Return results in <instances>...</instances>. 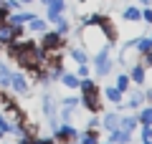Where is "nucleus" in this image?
Returning a JSON list of instances; mask_svg holds the SVG:
<instances>
[{
	"label": "nucleus",
	"mask_w": 152,
	"mask_h": 144,
	"mask_svg": "<svg viewBox=\"0 0 152 144\" xmlns=\"http://www.w3.org/2000/svg\"><path fill=\"white\" fill-rule=\"evenodd\" d=\"M142 144H152V139H150V142H142Z\"/></svg>",
	"instance_id": "nucleus-33"
},
{
	"label": "nucleus",
	"mask_w": 152,
	"mask_h": 144,
	"mask_svg": "<svg viewBox=\"0 0 152 144\" xmlns=\"http://www.w3.org/2000/svg\"><path fill=\"white\" fill-rule=\"evenodd\" d=\"M79 101L84 104V109H89L91 114H99L102 111V99H99V89H91V91H81V99Z\"/></svg>",
	"instance_id": "nucleus-4"
},
{
	"label": "nucleus",
	"mask_w": 152,
	"mask_h": 144,
	"mask_svg": "<svg viewBox=\"0 0 152 144\" xmlns=\"http://www.w3.org/2000/svg\"><path fill=\"white\" fill-rule=\"evenodd\" d=\"M122 18H124V23H140V20H142V8L127 5L124 10H122Z\"/></svg>",
	"instance_id": "nucleus-9"
},
{
	"label": "nucleus",
	"mask_w": 152,
	"mask_h": 144,
	"mask_svg": "<svg viewBox=\"0 0 152 144\" xmlns=\"http://www.w3.org/2000/svg\"><path fill=\"white\" fill-rule=\"evenodd\" d=\"M20 3L23 5H31V3H36V0H20Z\"/></svg>",
	"instance_id": "nucleus-30"
},
{
	"label": "nucleus",
	"mask_w": 152,
	"mask_h": 144,
	"mask_svg": "<svg viewBox=\"0 0 152 144\" xmlns=\"http://www.w3.org/2000/svg\"><path fill=\"white\" fill-rule=\"evenodd\" d=\"M10 89L15 91V94H28V81L23 73H13L10 76Z\"/></svg>",
	"instance_id": "nucleus-8"
},
{
	"label": "nucleus",
	"mask_w": 152,
	"mask_h": 144,
	"mask_svg": "<svg viewBox=\"0 0 152 144\" xmlns=\"http://www.w3.org/2000/svg\"><path fill=\"white\" fill-rule=\"evenodd\" d=\"M79 104H81V101H79L76 96H69V99H64V104H61V106H64V109H76Z\"/></svg>",
	"instance_id": "nucleus-24"
},
{
	"label": "nucleus",
	"mask_w": 152,
	"mask_h": 144,
	"mask_svg": "<svg viewBox=\"0 0 152 144\" xmlns=\"http://www.w3.org/2000/svg\"><path fill=\"white\" fill-rule=\"evenodd\" d=\"M0 3H3V5L8 8V13H18V10L23 8V3H20V0H0Z\"/></svg>",
	"instance_id": "nucleus-22"
},
{
	"label": "nucleus",
	"mask_w": 152,
	"mask_h": 144,
	"mask_svg": "<svg viewBox=\"0 0 152 144\" xmlns=\"http://www.w3.org/2000/svg\"><path fill=\"white\" fill-rule=\"evenodd\" d=\"M99 124H102L107 132H114V129H119V114H114V111L104 114V116L99 119Z\"/></svg>",
	"instance_id": "nucleus-10"
},
{
	"label": "nucleus",
	"mask_w": 152,
	"mask_h": 144,
	"mask_svg": "<svg viewBox=\"0 0 152 144\" xmlns=\"http://www.w3.org/2000/svg\"><path fill=\"white\" fill-rule=\"evenodd\" d=\"M142 96H145L147 101H150V104H152V86H147V89H145V91H142Z\"/></svg>",
	"instance_id": "nucleus-29"
},
{
	"label": "nucleus",
	"mask_w": 152,
	"mask_h": 144,
	"mask_svg": "<svg viewBox=\"0 0 152 144\" xmlns=\"http://www.w3.org/2000/svg\"><path fill=\"white\" fill-rule=\"evenodd\" d=\"M71 58H74L76 63H89V51L86 48H74V51H71Z\"/></svg>",
	"instance_id": "nucleus-19"
},
{
	"label": "nucleus",
	"mask_w": 152,
	"mask_h": 144,
	"mask_svg": "<svg viewBox=\"0 0 152 144\" xmlns=\"http://www.w3.org/2000/svg\"><path fill=\"white\" fill-rule=\"evenodd\" d=\"M66 13V0H51L48 5H46V20L48 23H56L61 20Z\"/></svg>",
	"instance_id": "nucleus-5"
},
{
	"label": "nucleus",
	"mask_w": 152,
	"mask_h": 144,
	"mask_svg": "<svg viewBox=\"0 0 152 144\" xmlns=\"http://www.w3.org/2000/svg\"><path fill=\"white\" fill-rule=\"evenodd\" d=\"M76 139H79V132H76L71 124H58V129H53V142L76 144Z\"/></svg>",
	"instance_id": "nucleus-3"
},
{
	"label": "nucleus",
	"mask_w": 152,
	"mask_h": 144,
	"mask_svg": "<svg viewBox=\"0 0 152 144\" xmlns=\"http://www.w3.org/2000/svg\"><path fill=\"white\" fill-rule=\"evenodd\" d=\"M142 20H145L147 25H152V8H150V5L142 8Z\"/></svg>",
	"instance_id": "nucleus-26"
},
{
	"label": "nucleus",
	"mask_w": 152,
	"mask_h": 144,
	"mask_svg": "<svg viewBox=\"0 0 152 144\" xmlns=\"http://www.w3.org/2000/svg\"><path fill=\"white\" fill-rule=\"evenodd\" d=\"M64 43H66V36H61V33H56V31L41 33V48H43L46 53H56V51H61Z\"/></svg>",
	"instance_id": "nucleus-1"
},
{
	"label": "nucleus",
	"mask_w": 152,
	"mask_h": 144,
	"mask_svg": "<svg viewBox=\"0 0 152 144\" xmlns=\"http://www.w3.org/2000/svg\"><path fill=\"white\" fill-rule=\"evenodd\" d=\"M99 144H112V142H99Z\"/></svg>",
	"instance_id": "nucleus-32"
},
{
	"label": "nucleus",
	"mask_w": 152,
	"mask_h": 144,
	"mask_svg": "<svg viewBox=\"0 0 152 144\" xmlns=\"http://www.w3.org/2000/svg\"><path fill=\"white\" fill-rule=\"evenodd\" d=\"M140 3L142 5H152V0H140Z\"/></svg>",
	"instance_id": "nucleus-31"
},
{
	"label": "nucleus",
	"mask_w": 152,
	"mask_h": 144,
	"mask_svg": "<svg viewBox=\"0 0 152 144\" xmlns=\"http://www.w3.org/2000/svg\"><path fill=\"white\" fill-rule=\"evenodd\" d=\"M76 144H99V132L96 129H86L84 134H79Z\"/></svg>",
	"instance_id": "nucleus-15"
},
{
	"label": "nucleus",
	"mask_w": 152,
	"mask_h": 144,
	"mask_svg": "<svg viewBox=\"0 0 152 144\" xmlns=\"http://www.w3.org/2000/svg\"><path fill=\"white\" fill-rule=\"evenodd\" d=\"M129 139H132V134L122 132V129H114V132H109V142H112V144H129Z\"/></svg>",
	"instance_id": "nucleus-16"
},
{
	"label": "nucleus",
	"mask_w": 152,
	"mask_h": 144,
	"mask_svg": "<svg viewBox=\"0 0 152 144\" xmlns=\"http://www.w3.org/2000/svg\"><path fill=\"white\" fill-rule=\"evenodd\" d=\"M112 58H109V48H102V51H96L94 53V73L96 76H107L109 71H112Z\"/></svg>",
	"instance_id": "nucleus-2"
},
{
	"label": "nucleus",
	"mask_w": 152,
	"mask_h": 144,
	"mask_svg": "<svg viewBox=\"0 0 152 144\" xmlns=\"http://www.w3.org/2000/svg\"><path fill=\"white\" fill-rule=\"evenodd\" d=\"M129 84H132V81H129V73H119V76H117V84H114V86H117V89H119L122 94H127Z\"/></svg>",
	"instance_id": "nucleus-21"
},
{
	"label": "nucleus",
	"mask_w": 152,
	"mask_h": 144,
	"mask_svg": "<svg viewBox=\"0 0 152 144\" xmlns=\"http://www.w3.org/2000/svg\"><path fill=\"white\" fill-rule=\"evenodd\" d=\"M132 48H137V53H147L152 48V36H140V38H134V43H132Z\"/></svg>",
	"instance_id": "nucleus-12"
},
{
	"label": "nucleus",
	"mask_w": 152,
	"mask_h": 144,
	"mask_svg": "<svg viewBox=\"0 0 152 144\" xmlns=\"http://www.w3.org/2000/svg\"><path fill=\"white\" fill-rule=\"evenodd\" d=\"M10 76H13V71L0 61V86H3V89H10Z\"/></svg>",
	"instance_id": "nucleus-18"
},
{
	"label": "nucleus",
	"mask_w": 152,
	"mask_h": 144,
	"mask_svg": "<svg viewBox=\"0 0 152 144\" xmlns=\"http://www.w3.org/2000/svg\"><path fill=\"white\" fill-rule=\"evenodd\" d=\"M137 127H140V121H137V114H124V116H119V129H122V132L132 134Z\"/></svg>",
	"instance_id": "nucleus-7"
},
{
	"label": "nucleus",
	"mask_w": 152,
	"mask_h": 144,
	"mask_svg": "<svg viewBox=\"0 0 152 144\" xmlns=\"http://www.w3.org/2000/svg\"><path fill=\"white\" fill-rule=\"evenodd\" d=\"M58 81L66 86V89H71V91H76V89H79V84H81V79H79L76 73H71V71H64Z\"/></svg>",
	"instance_id": "nucleus-11"
},
{
	"label": "nucleus",
	"mask_w": 152,
	"mask_h": 144,
	"mask_svg": "<svg viewBox=\"0 0 152 144\" xmlns=\"http://www.w3.org/2000/svg\"><path fill=\"white\" fill-rule=\"evenodd\" d=\"M104 99L112 101V104H122L124 101V94H122L117 86H107V89H104Z\"/></svg>",
	"instance_id": "nucleus-13"
},
{
	"label": "nucleus",
	"mask_w": 152,
	"mask_h": 144,
	"mask_svg": "<svg viewBox=\"0 0 152 144\" xmlns=\"http://www.w3.org/2000/svg\"><path fill=\"white\" fill-rule=\"evenodd\" d=\"M76 76H79V79H89V63H79Z\"/></svg>",
	"instance_id": "nucleus-25"
},
{
	"label": "nucleus",
	"mask_w": 152,
	"mask_h": 144,
	"mask_svg": "<svg viewBox=\"0 0 152 144\" xmlns=\"http://www.w3.org/2000/svg\"><path fill=\"white\" fill-rule=\"evenodd\" d=\"M53 25H56V33H61V36H66V33L71 31V25H69V20H66V18H61V20H56Z\"/></svg>",
	"instance_id": "nucleus-23"
},
{
	"label": "nucleus",
	"mask_w": 152,
	"mask_h": 144,
	"mask_svg": "<svg viewBox=\"0 0 152 144\" xmlns=\"http://www.w3.org/2000/svg\"><path fill=\"white\" fill-rule=\"evenodd\" d=\"M137 121L142 124V127H152V104L150 106H142L140 114H137Z\"/></svg>",
	"instance_id": "nucleus-17"
},
{
	"label": "nucleus",
	"mask_w": 152,
	"mask_h": 144,
	"mask_svg": "<svg viewBox=\"0 0 152 144\" xmlns=\"http://www.w3.org/2000/svg\"><path fill=\"white\" fill-rule=\"evenodd\" d=\"M145 79H147V68L142 66V61H137L129 71V81H134L137 86H145Z\"/></svg>",
	"instance_id": "nucleus-6"
},
{
	"label": "nucleus",
	"mask_w": 152,
	"mask_h": 144,
	"mask_svg": "<svg viewBox=\"0 0 152 144\" xmlns=\"http://www.w3.org/2000/svg\"><path fill=\"white\" fill-rule=\"evenodd\" d=\"M26 25H28L31 33H46V31H48V20H43V18H38V15L33 18V20H28Z\"/></svg>",
	"instance_id": "nucleus-14"
},
{
	"label": "nucleus",
	"mask_w": 152,
	"mask_h": 144,
	"mask_svg": "<svg viewBox=\"0 0 152 144\" xmlns=\"http://www.w3.org/2000/svg\"><path fill=\"white\" fill-rule=\"evenodd\" d=\"M142 101H145V96H142V91H134V94L127 99V106L129 109H140L142 106Z\"/></svg>",
	"instance_id": "nucleus-20"
},
{
	"label": "nucleus",
	"mask_w": 152,
	"mask_h": 144,
	"mask_svg": "<svg viewBox=\"0 0 152 144\" xmlns=\"http://www.w3.org/2000/svg\"><path fill=\"white\" fill-rule=\"evenodd\" d=\"M8 15H10V13H8V8L0 3V23H8Z\"/></svg>",
	"instance_id": "nucleus-28"
},
{
	"label": "nucleus",
	"mask_w": 152,
	"mask_h": 144,
	"mask_svg": "<svg viewBox=\"0 0 152 144\" xmlns=\"http://www.w3.org/2000/svg\"><path fill=\"white\" fill-rule=\"evenodd\" d=\"M140 134H142V142H150L152 139V127H142L140 124Z\"/></svg>",
	"instance_id": "nucleus-27"
}]
</instances>
